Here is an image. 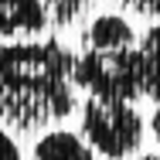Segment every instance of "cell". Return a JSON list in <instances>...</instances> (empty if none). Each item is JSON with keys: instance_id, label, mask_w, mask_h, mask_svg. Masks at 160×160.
I'll return each instance as SVG.
<instances>
[{"instance_id": "1", "label": "cell", "mask_w": 160, "mask_h": 160, "mask_svg": "<svg viewBox=\"0 0 160 160\" xmlns=\"http://www.w3.org/2000/svg\"><path fill=\"white\" fill-rule=\"evenodd\" d=\"M75 55L58 38L0 44V123L38 133L75 109Z\"/></svg>"}, {"instance_id": "2", "label": "cell", "mask_w": 160, "mask_h": 160, "mask_svg": "<svg viewBox=\"0 0 160 160\" xmlns=\"http://www.w3.org/2000/svg\"><path fill=\"white\" fill-rule=\"evenodd\" d=\"M82 136L106 160H126L143 147V116L126 99L89 96L82 106Z\"/></svg>"}, {"instance_id": "3", "label": "cell", "mask_w": 160, "mask_h": 160, "mask_svg": "<svg viewBox=\"0 0 160 160\" xmlns=\"http://www.w3.org/2000/svg\"><path fill=\"white\" fill-rule=\"evenodd\" d=\"M75 85L102 99H143V58L140 41L123 51H82L75 62Z\"/></svg>"}, {"instance_id": "4", "label": "cell", "mask_w": 160, "mask_h": 160, "mask_svg": "<svg viewBox=\"0 0 160 160\" xmlns=\"http://www.w3.org/2000/svg\"><path fill=\"white\" fill-rule=\"evenodd\" d=\"M51 24L44 0H0V41H31Z\"/></svg>"}, {"instance_id": "5", "label": "cell", "mask_w": 160, "mask_h": 160, "mask_svg": "<svg viewBox=\"0 0 160 160\" xmlns=\"http://www.w3.org/2000/svg\"><path fill=\"white\" fill-rule=\"evenodd\" d=\"M136 41L140 38L119 14H99L82 31V51H123V48H133Z\"/></svg>"}, {"instance_id": "6", "label": "cell", "mask_w": 160, "mask_h": 160, "mask_svg": "<svg viewBox=\"0 0 160 160\" xmlns=\"http://www.w3.org/2000/svg\"><path fill=\"white\" fill-rule=\"evenodd\" d=\"M31 160H96V147L68 129H51L34 143Z\"/></svg>"}, {"instance_id": "7", "label": "cell", "mask_w": 160, "mask_h": 160, "mask_svg": "<svg viewBox=\"0 0 160 160\" xmlns=\"http://www.w3.org/2000/svg\"><path fill=\"white\" fill-rule=\"evenodd\" d=\"M140 58H143V99L160 102V24L140 34Z\"/></svg>"}, {"instance_id": "8", "label": "cell", "mask_w": 160, "mask_h": 160, "mask_svg": "<svg viewBox=\"0 0 160 160\" xmlns=\"http://www.w3.org/2000/svg\"><path fill=\"white\" fill-rule=\"evenodd\" d=\"M48 14H51V24L55 28H68L78 21V14L89 7V0H44Z\"/></svg>"}, {"instance_id": "9", "label": "cell", "mask_w": 160, "mask_h": 160, "mask_svg": "<svg viewBox=\"0 0 160 160\" xmlns=\"http://www.w3.org/2000/svg\"><path fill=\"white\" fill-rule=\"evenodd\" d=\"M116 3L129 7V10H133V14H140V17L160 21V0H116Z\"/></svg>"}, {"instance_id": "10", "label": "cell", "mask_w": 160, "mask_h": 160, "mask_svg": "<svg viewBox=\"0 0 160 160\" xmlns=\"http://www.w3.org/2000/svg\"><path fill=\"white\" fill-rule=\"evenodd\" d=\"M0 160H21V150L7 129H0Z\"/></svg>"}, {"instance_id": "11", "label": "cell", "mask_w": 160, "mask_h": 160, "mask_svg": "<svg viewBox=\"0 0 160 160\" xmlns=\"http://www.w3.org/2000/svg\"><path fill=\"white\" fill-rule=\"evenodd\" d=\"M150 133H153V140L160 143V102H157V109L150 112Z\"/></svg>"}, {"instance_id": "12", "label": "cell", "mask_w": 160, "mask_h": 160, "mask_svg": "<svg viewBox=\"0 0 160 160\" xmlns=\"http://www.w3.org/2000/svg\"><path fill=\"white\" fill-rule=\"evenodd\" d=\"M136 160H160L157 153H147V157H136Z\"/></svg>"}]
</instances>
